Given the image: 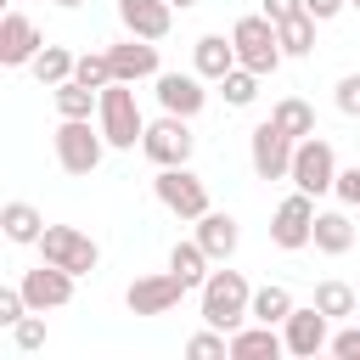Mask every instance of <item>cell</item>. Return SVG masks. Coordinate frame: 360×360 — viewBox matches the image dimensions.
Here are the masks:
<instances>
[{"instance_id": "7", "label": "cell", "mask_w": 360, "mask_h": 360, "mask_svg": "<svg viewBox=\"0 0 360 360\" xmlns=\"http://www.w3.org/2000/svg\"><path fill=\"white\" fill-rule=\"evenodd\" d=\"M287 180H292L298 191H309V197L332 191V186H338V152H332V141L304 135L298 152H292V174H287Z\"/></svg>"}, {"instance_id": "40", "label": "cell", "mask_w": 360, "mask_h": 360, "mask_svg": "<svg viewBox=\"0 0 360 360\" xmlns=\"http://www.w3.org/2000/svg\"><path fill=\"white\" fill-rule=\"evenodd\" d=\"M51 6H62V11H79V6H84V0H51Z\"/></svg>"}, {"instance_id": "34", "label": "cell", "mask_w": 360, "mask_h": 360, "mask_svg": "<svg viewBox=\"0 0 360 360\" xmlns=\"http://www.w3.org/2000/svg\"><path fill=\"white\" fill-rule=\"evenodd\" d=\"M28 315V298H22V287H0V326H17Z\"/></svg>"}, {"instance_id": "28", "label": "cell", "mask_w": 360, "mask_h": 360, "mask_svg": "<svg viewBox=\"0 0 360 360\" xmlns=\"http://www.w3.org/2000/svg\"><path fill=\"white\" fill-rule=\"evenodd\" d=\"M292 309H298V304H292V292H287V287H276V281H270V287H253V321L281 326Z\"/></svg>"}, {"instance_id": "27", "label": "cell", "mask_w": 360, "mask_h": 360, "mask_svg": "<svg viewBox=\"0 0 360 360\" xmlns=\"http://www.w3.org/2000/svg\"><path fill=\"white\" fill-rule=\"evenodd\" d=\"M276 39H281V51H287V56H309V51H315V17H309V11H298V17L276 22Z\"/></svg>"}, {"instance_id": "39", "label": "cell", "mask_w": 360, "mask_h": 360, "mask_svg": "<svg viewBox=\"0 0 360 360\" xmlns=\"http://www.w3.org/2000/svg\"><path fill=\"white\" fill-rule=\"evenodd\" d=\"M343 6H349V0H304V11H309L315 22H332V17L343 11Z\"/></svg>"}, {"instance_id": "4", "label": "cell", "mask_w": 360, "mask_h": 360, "mask_svg": "<svg viewBox=\"0 0 360 360\" xmlns=\"http://www.w3.org/2000/svg\"><path fill=\"white\" fill-rule=\"evenodd\" d=\"M51 141H56V163L68 174H96V163L107 152V135H101V124L90 129V118H62Z\"/></svg>"}, {"instance_id": "35", "label": "cell", "mask_w": 360, "mask_h": 360, "mask_svg": "<svg viewBox=\"0 0 360 360\" xmlns=\"http://www.w3.org/2000/svg\"><path fill=\"white\" fill-rule=\"evenodd\" d=\"M338 112L360 118V73H343V79H338Z\"/></svg>"}, {"instance_id": "1", "label": "cell", "mask_w": 360, "mask_h": 360, "mask_svg": "<svg viewBox=\"0 0 360 360\" xmlns=\"http://www.w3.org/2000/svg\"><path fill=\"white\" fill-rule=\"evenodd\" d=\"M197 298H202V321L219 326V332H236V326L253 321V287H248L242 270H208Z\"/></svg>"}, {"instance_id": "31", "label": "cell", "mask_w": 360, "mask_h": 360, "mask_svg": "<svg viewBox=\"0 0 360 360\" xmlns=\"http://www.w3.org/2000/svg\"><path fill=\"white\" fill-rule=\"evenodd\" d=\"M73 79H84L90 90H107L118 73H112V56H107V51H84V56H79V68H73Z\"/></svg>"}, {"instance_id": "26", "label": "cell", "mask_w": 360, "mask_h": 360, "mask_svg": "<svg viewBox=\"0 0 360 360\" xmlns=\"http://www.w3.org/2000/svg\"><path fill=\"white\" fill-rule=\"evenodd\" d=\"M315 309H326L332 321H343V315H360V298H354V287L349 281H315V298H309Z\"/></svg>"}, {"instance_id": "19", "label": "cell", "mask_w": 360, "mask_h": 360, "mask_svg": "<svg viewBox=\"0 0 360 360\" xmlns=\"http://www.w3.org/2000/svg\"><path fill=\"white\" fill-rule=\"evenodd\" d=\"M197 242H202V253L214 259V264H231V253H236V242H242V231H236V219L231 214H202L197 219Z\"/></svg>"}, {"instance_id": "14", "label": "cell", "mask_w": 360, "mask_h": 360, "mask_svg": "<svg viewBox=\"0 0 360 360\" xmlns=\"http://www.w3.org/2000/svg\"><path fill=\"white\" fill-rule=\"evenodd\" d=\"M152 96L163 112H180V118H197L208 107V90H202V73H158L152 79Z\"/></svg>"}, {"instance_id": "20", "label": "cell", "mask_w": 360, "mask_h": 360, "mask_svg": "<svg viewBox=\"0 0 360 360\" xmlns=\"http://www.w3.org/2000/svg\"><path fill=\"white\" fill-rule=\"evenodd\" d=\"M0 231H6V242H17V248H39V236H45V214L34 208V202H6L0 208Z\"/></svg>"}, {"instance_id": "32", "label": "cell", "mask_w": 360, "mask_h": 360, "mask_svg": "<svg viewBox=\"0 0 360 360\" xmlns=\"http://www.w3.org/2000/svg\"><path fill=\"white\" fill-rule=\"evenodd\" d=\"M186 354H191V360H225V354H231V332L208 326V332H197V338L186 343Z\"/></svg>"}, {"instance_id": "36", "label": "cell", "mask_w": 360, "mask_h": 360, "mask_svg": "<svg viewBox=\"0 0 360 360\" xmlns=\"http://www.w3.org/2000/svg\"><path fill=\"white\" fill-rule=\"evenodd\" d=\"M332 191H338L343 208H360V163H354V169H338V186H332Z\"/></svg>"}, {"instance_id": "30", "label": "cell", "mask_w": 360, "mask_h": 360, "mask_svg": "<svg viewBox=\"0 0 360 360\" xmlns=\"http://www.w3.org/2000/svg\"><path fill=\"white\" fill-rule=\"evenodd\" d=\"M219 96H225V107H253V96H259V73L236 62V68L219 79Z\"/></svg>"}, {"instance_id": "41", "label": "cell", "mask_w": 360, "mask_h": 360, "mask_svg": "<svg viewBox=\"0 0 360 360\" xmlns=\"http://www.w3.org/2000/svg\"><path fill=\"white\" fill-rule=\"evenodd\" d=\"M169 6H180V11H186V6H197V0H169Z\"/></svg>"}, {"instance_id": "6", "label": "cell", "mask_w": 360, "mask_h": 360, "mask_svg": "<svg viewBox=\"0 0 360 360\" xmlns=\"http://www.w3.org/2000/svg\"><path fill=\"white\" fill-rule=\"evenodd\" d=\"M191 146H197V135H191V118H180V112L152 118V124H146V135H141V152H146L158 169L191 163Z\"/></svg>"}, {"instance_id": "16", "label": "cell", "mask_w": 360, "mask_h": 360, "mask_svg": "<svg viewBox=\"0 0 360 360\" xmlns=\"http://www.w3.org/2000/svg\"><path fill=\"white\" fill-rule=\"evenodd\" d=\"M107 56H112V73H118L124 84H141V79H158V73H163V68H158V39H141V34L107 45Z\"/></svg>"}, {"instance_id": "24", "label": "cell", "mask_w": 360, "mask_h": 360, "mask_svg": "<svg viewBox=\"0 0 360 360\" xmlns=\"http://www.w3.org/2000/svg\"><path fill=\"white\" fill-rule=\"evenodd\" d=\"M208 264H214V259L202 253V242H197V236H191V242H174V248H169V270H174V276H180L186 287H202V281H208Z\"/></svg>"}, {"instance_id": "33", "label": "cell", "mask_w": 360, "mask_h": 360, "mask_svg": "<svg viewBox=\"0 0 360 360\" xmlns=\"http://www.w3.org/2000/svg\"><path fill=\"white\" fill-rule=\"evenodd\" d=\"M11 343L22 349V354H34V349H45V321H39V309H28L17 326H11Z\"/></svg>"}, {"instance_id": "9", "label": "cell", "mask_w": 360, "mask_h": 360, "mask_svg": "<svg viewBox=\"0 0 360 360\" xmlns=\"http://www.w3.org/2000/svg\"><path fill=\"white\" fill-rule=\"evenodd\" d=\"M270 242L281 253H298V248L315 242V197L309 191L292 186V197H281V208L270 214Z\"/></svg>"}, {"instance_id": "5", "label": "cell", "mask_w": 360, "mask_h": 360, "mask_svg": "<svg viewBox=\"0 0 360 360\" xmlns=\"http://www.w3.org/2000/svg\"><path fill=\"white\" fill-rule=\"evenodd\" d=\"M292 152H298V141H292L276 118L253 124V135H248V163H253L259 180H287V174H292Z\"/></svg>"}, {"instance_id": "15", "label": "cell", "mask_w": 360, "mask_h": 360, "mask_svg": "<svg viewBox=\"0 0 360 360\" xmlns=\"http://www.w3.org/2000/svg\"><path fill=\"white\" fill-rule=\"evenodd\" d=\"M39 51H45V39H39L34 17L6 11V17H0V62H6V68H34Z\"/></svg>"}, {"instance_id": "42", "label": "cell", "mask_w": 360, "mask_h": 360, "mask_svg": "<svg viewBox=\"0 0 360 360\" xmlns=\"http://www.w3.org/2000/svg\"><path fill=\"white\" fill-rule=\"evenodd\" d=\"M349 6H360V0H349Z\"/></svg>"}, {"instance_id": "12", "label": "cell", "mask_w": 360, "mask_h": 360, "mask_svg": "<svg viewBox=\"0 0 360 360\" xmlns=\"http://www.w3.org/2000/svg\"><path fill=\"white\" fill-rule=\"evenodd\" d=\"M186 292H191V287H186L174 270H163V276H135L129 292H124V304H129V315H169Z\"/></svg>"}, {"instance_id": "2", "label": "cell", "mask_w": 360, "mask_h": 360, "mask_svg": "<svg viewBox=\"0 0 360 360\" xmlns=\"http://www.w3.org/2000/svg\"><path fill=\"white\" fill-rule=\"evenodd\" d=\"M96 118H101L107 146H118V152H135L141 135H146V118H141V107H135V84H124V79H112V84L101 90Z\"/></svg>"}, {"instance_id": "22", "label": "cell", "mask_w": 360, "mask_h": 360, "mask_svg": "<svg viewBox=\"0 0 360 360\" xmlns=\"http://www.w3.org/2000/svg\"><path fill=\"white\" fill-rule=\"evenodd\" d=\"M315 248L321 253H349L354 248V219L343 214V208H315Z\"/></svg>"}, {"instance_id": "21", "label": "cell", "mask_w": 360, "mask_h": 360, "mask_svg": "<svg viewBox=\"0 0 360 360\" xmlns=\"http://www.w3.org/2000/svg\"><path fill=\"white\" fill-rule=\"evenodd\" d=\"M191 68H197L202 79H214V84H219V79L236 68V45H231L225 34H202V39L191 45Z\"/></svg>"}, {"instance_id": "3", "label": "cell", "mask_w": 360, "mask_h": 360, "mask_svg": "<svg viewBox=\"0 0 360 360\" xmlns=\"http://www.w3.org/2000/svg\"><path fill=\"white\" fill-rule=\"evenodd\" d=\"M231 45H236V62L242 68H253L259 79L264 73H276L281 68V39H276V22L259 11V17H236V28H231Z\"/></svg>"}, {"instance_id": "37", "label": "cell", "mask_w": 360, "mask_h": 360, "mask_svg": "<svg viewBox=\"0 0 360 360\" xmlns=\"http://www.w3.org/2000/svg\"><path fill=\"white\" fill-rule=\"evenodd\" d=\"M338 360H360V326H343V332H332V343H326Z\"/></svg>"}, {"instance_id": "17", "label": "cell", "mask_w": 360, "mask_h": 360, "mask_svg": "<svg viewBox=\"0 0 360 360\" xmlns=\"http://www.w3.org/2000/svg\"><path fill=\"white\" fill-rule=\"evenodd\" d=\"M118 22H124V34L163 39L174 28V6L169 0H118Z\"/></svg>"}, {"instance_id": "13", "label": "cell", "mask_w": 360, "mask_h": 360, "mask_svg": "<svg viewBox=\"0 0 360 360\" xmlns=\"http://www.w3.org/2000/svg\"><path fill=\"white\" fill-rule=\"evenodd\" d=\"M332 315L326 309H315V304H304V309H292L287 321H281V338H287V354H298V360H315L326 343H332Z\"/></svg>"}, {"instance_id": "23", "label": "cell", "mask_w": 360, "mask_h": 360, "mask_svg": "<svg viewBox=\"0 0 360 360\" xmlns=\"http://www.w3.org/2000/svg\"><path fill=\"white\" fill-rule=\"evenodd\" d=\"M51 96H56V112H62V118H90V112L101 107V90H90L84 79H62V84H51Z\"/></svg>"}, {"instance_id": "10", "label": "cell", "mask_w": 360, "mask_h": 360, "mask_svg": "<svg viewBox=\"0 0 360 360\" xmlns=\"http://www.w3.org/2000/svg\"><path fill=\"white\" fill-rule=\"evenodd\" d=\"M39 259H51V264H62V270H73V276H90V270L101 264V248H96L79 225H45Z\"/></svg>"}, {"instance_id": "29", "label": "cell", "mask_w": 360, "mask_h": 360, "mask_svg": "<svg viewBox=\"0 0 360 360\" xmlns=\"http://www.w3.org/2000/svg\"><path fill=\"white\" fill-rule=\"evenodd\" d=\"M73 68H79V56L62 51V45H45V51L34 56V79H39V84H62V79H73Z\"/></svg>"}, {"instance_id": "8", "label": "cell", "mask_w": 360, "mask_h": 360, "mask_svg": "<svg viewBox=\"0 0 360 360\" xmlns=\"http://www.w3.org/2000/svg\"><path fill=\"white\" fill-rule=\"evenodd\" d=\"M152 191H158V202H163L174 219H202V214H208V186H202V180H197L186 163H174V169H158Z\"/></svg>"}, {"instance_id": "18", "label": "cell", "mask_w": 360, "mask_h": 360, "mask_svg": "<svg viewBox=\"0 0 360 360\" xmlns=\"http://www.w3.org/2000/svg\"><path fill=\"white\" fill-rule=\"evenodd\" d=\"M276 354H287V338L270 321H253V326L231 332V360H276Z\"/></svg>"}, {"instance_id": "11", "label": "cell", "mask_w": 360, "mask_h": 360, "mask_svg": "<svg viewBox=\"0 0 360 360\" xmlns=\"http://www.w3.org/2000/svg\"><path fill=\"white\" fill-rule=\"evenodd\" d=\"M73 281H79L73 270H62V264L39 259L34 270H22V281H17V287H22L28 309H39V315H45V309H62V304H73Z\"/></svg>"}, {"instance_id": "38", "label": "cell", "mask_w": 360, "mask_h": 360, "mask_svg": "<svg viewBox=\"0 0 360 360\" xmlns=\"http://www.w3.org/2000/svg\"><path fill=\"white\" fill-rule=\"evenodd\" d=\"M259 6H264V17H270V22H287V17H298V11H304V0H259Z\"/></svg>"}, {"instance_id": "25", "label": "cell", "mask_w": 360, "mask_h": 360, "mask_svg": "<svg viewBox=\"0 0 360 360\" xmlns=\"http://www.w3.org/2000/svg\"><path fill=\"white\" fill-rule=\"evenodd\" d=\"M270 118H276V124H281L292 141H304V135H321V129H315V107H309L304 96H281V101L270 107Z\"/></svg>"}]
</instances>
